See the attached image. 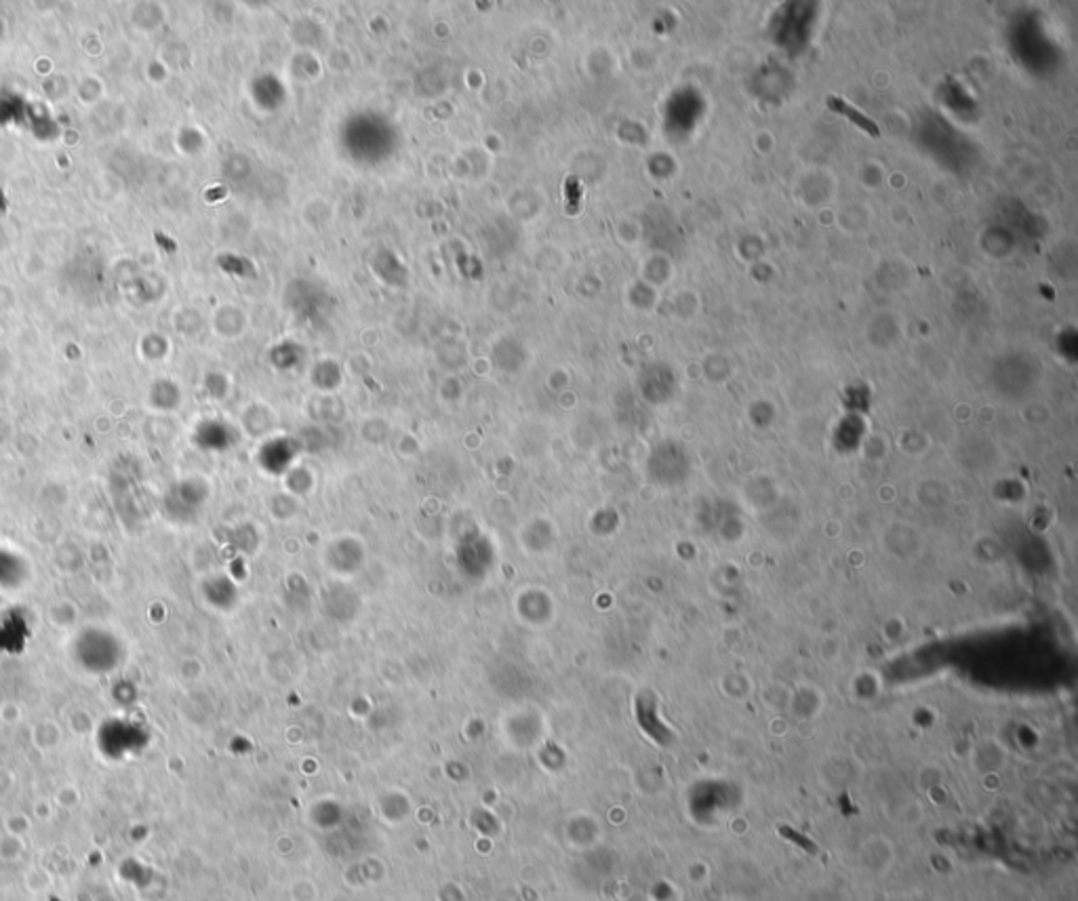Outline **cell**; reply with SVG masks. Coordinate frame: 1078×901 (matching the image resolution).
<instances>
[{
	"label": "cell",
	"mask_w": 1078,
	"mask_h": 901,
	"mask_svg": "<svg viewBox=\"0 0 1078 901\" xmlns=\"http://www.w3.org/2000/svg\"><path fill=\"white\" fill-rule=\"evenodd\" d=\"M828 105H830L834 112H839V114H843V116L851 119V121H853V123H855L860 129L866 131L868 135H873V137H880V131H878V127L874 125L873 121H871V119H866L862 112L853 110L847 102H843V100H839V98H830V100H828Z\"/></svg>",
	"instance_id": "obj_1"
}]
</instances>
